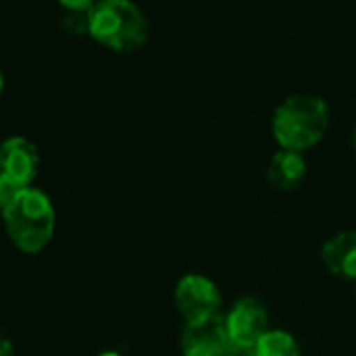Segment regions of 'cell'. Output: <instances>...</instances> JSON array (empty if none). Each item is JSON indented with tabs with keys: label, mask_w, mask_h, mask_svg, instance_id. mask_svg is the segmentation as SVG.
Instances as JSON below:
<instances>
[{
	"label": "cell",
	"mask_w": 356,
	"mask_h": 356,
	"mask_svg": "<svg viewBox=\"0 0 356 356\" xmlns=\"http://www.w3.org/2000/svg\"><path fill=\"white\" fill-rule=\"evenodd\" d=\"M4 234L23 254H40L54 238L56 209L52 198L35 188H17L0 209Z\"/></svg>",
	"instance_id": "6da1fadb"
},
{
	"label": "cell",
	"mask_w": 356,
	"mask_h": 356,
	"mask_svg": "<svg viewBox=\"0 0 356 356\" xmlns=\"http://www.w3.org/2000/svg\"><path fill=\"white\" fill-rule=\"evenodd\" d=\"M330 104L317 94H290L273 111L271 131L280 148L305 152L315 148L327 134Z\"/></svg>",
	"instance_id": "7a4b0ae2"
},
{
	"label": "cell",
	"mask_w": 356,
	"mask_h": 356,
	"mask_svg": "<svg viewBox=\"0 0 356 356\" xmlns=\"http://www.w3.org/2000/svg\"><path fill=\"white\" fill-rule=\"evenodd\" d=\"M88 35L119 54L140 50L150 35V23L134 0H98L88 10Z\"/></svg>",
	"instance_id": "3957f363"
},
{
	"label": "cell",
	"mask_w": 356,
	"mask_h": 356,
	"mask_svg": "<svg viewBox=\"0 0 356 356\" xmlns=\"http://www.w3.org/2000/svg\"><path fill=\"white\" fill-rule=\"evenodd\" d=\"M173 300L186 323H198L221 315V292L213 280L200 273L184 275L173 290Z\"/></svg>",
	"instance_id": "277c9868"
},
{
	"label": "cell",
	"mask_w": 356,
	"mask_h": 356,
	"mask_svg": "<svg viewBox=\"0 0 356 356\" xmlns=\"http://www.w3.org/2000/svg\"><path fill=\"white\" fill-rule=\"evenodd\" d=\"M225 327L236 348L252 350L257 342L269 332L267 307L254 296H244L236 300L234 307L227 311Z\"/></svg>",
	"instance_id": "5b68a950"
},
{
	"label": "cell",
	"mask_w": 356,
	"mask_h": 356,
	"mask_svg": "<svg viewBox=\"0 0 356 356\" xmlns=\"http://www.w3.org/2000/svg\"><path fill=\"white\" fill-rule=\"evenodd\" d=\"M0 171L17 188L33 186L40 171V150L23 136H8L0 142Z\"/></svg>",
	"instance_id": "8992f818"
},
{
	"label": "cell",
	"mask_w": 356,
	"mask_h": 356,
	"mask_svg": "<svg viewBox=\"0 0 356 356\" xmlns=\"http://www.w3.org/2000/svg\"><path fill=\"white\" fill-rule=\"evenodd\" d=\"M234 348L236 346L229 340L223 315L184 325L181 332L184 356H227Z\"/></svg>",
	"instance_id": "52a82bcc"
},
{
	"label": "cell",
	"mask_w": 356,
	"mask_h": 356,
	"mask_svg": "<svg viewBox=\"0 0 356 356\" xmlns=\"http://www.w3.org/2000/svg\"><path fill=\"white\" fill-rule=\"evenodd\" d=\"M321 261L332 275L356 282V232L332 236L321 248Z\"/></svg>",
	"instance_id": "ba28073f"
},
{
	"label": "cell",
	"mask_w": 356,
	"mask_h": 356,
	"mask_svg": "<svg viewBox=\"0 0 356 356\" xmlns=\"http://www.w3.org/2000/svg\"><path fill=\"white\" fill-rule=\"evenodd\" d=\"M307 177V161L302 152L280 148L267 165V184L277 192L296 190Z\"/></svg>",
	"instance_id": "9c48e42d"
},
{
	"label": "cell",
	"mask_w": 356,
	"mask_h": 356,
	"mask_svg": "<svg viewBox=\"0 0 356 356\" xmlns=\"http://www.w3.org/2000/svg\"><path fill=\"white\" fill-rule=\"evenodd\" d=\"M254 356H300L296 338L284 330H269L252 348Z\"/></svg>",
	"instance_id": "30bf717a"
},
{
	"label": "cell",
	"mask_w": 356,
	"mask_h": 356,
	"mask_svg": "<svg viewBox=\"0 0 356 356\" xmlns=\"http://www.w3.org/2000/svg\"><path fill=\"white\" fill-rule=\"evenodd\" d=\"M60 27H63V31L69 33V35H88V33H90L88 13L65 10V15H63V19H60Z\"/></svg>",
	"instance_id": "8fae6325"
},
{
	"label": "cell",
	"mask_w": 356,
	"mask_h": 356,
	"mask_svg": "<svg viewBox=\"0 0 356 356\" xmlns=\"http://www.w3.org/2000/svg\"><path fill=\"white\" fill-rule=\"evenodd\" d=\"M65 10H79V13H88L98 0H56Z\"/></svg>",
	"instance_id": "7c38bea8"
},
{
	"label": "cell",
	"mask_w": 356,
	"mask_h": 356,
	"mask_svg": "<svg viewBox=\"0 0 356 356\" xmlns=\"http://www.w3.org/2000/svg\"><path fill=\"white\" fill-rule=\"evenodd\" d=\"M0 356H15V342L0 330Z\"/></svg>",
	"instance_id": "4fadbf2b"
},
{
	"label": "cell",
	"mask_w": 356,
	"mask_h": 356,
	"mask_svg": "<svg viewBox=\"0 0 356 356\" xmlns=\"http://www.w3.org/2000/svg\"><path fill=\"white\" fill-rule=\"evenodd\" d=\"M13 192H15V188L8 184V179H6V177H4V173L0 171V209H2V207H4V202L10 198V194H13Z\"/></svg>",
	"instance_id": "5bb4252c"
},
{
	"label": "cell",
	"mask_w": 356,
	"mask_h": 356,
	"mask_svg": "<svg viewBox=\"0 0 356 356\" xmlns=\"http://www.w3.org/2000/svg\"><path fill=\"white\" fill-rule=\"evenodd\" d=\"M227 356H254V353L252 350H244V348H234Z\"/></svg>",
	"instance_id": "9a60e30c"
},
{
	"label": "cell",
	"mask_w": 356,
	"mask_h": 356,
	"mask_svg": "<svg viewBox=\"0 0 356 356\" xmlns=\"http://www.w3.org/2000/svg\"><path fill=\"white\" fill-rule=\"evenodd\" d=\"M98 356H123L119 350H102Z\"/></svg>",
	"instance_id": "2e32d148"
},
{
	"label": "cell",
	"mask_w": 356,
	"mask_h": 356,
	"mask_svg": "<svg viewBox=\"0 0 356 356\" xmlns=\"http://www.w3.org/2000/svg\"><path fill=\"white\" fill-rule=\"evenodd\" d=\"M2 90H4V75H2V69H0V96H2Z\"/></svg>",
	"instance_id": "e0dca14e"
},
{
	"label": "cell",
	"mask_w": 356,
	"mask_h": 356,
	"mask_svg": "<svg viewBox=\"0 0 356 356\" xmlns=\"http://www.w3.org/2000/svg\"><path fill=\"white\" fill-rule=\"evenodd\" d=\"M353 146H355V150H356V125H355V131H353Z\"/></svg>",
	"instance_id": "ac0fdd59"
}]
</instances>
